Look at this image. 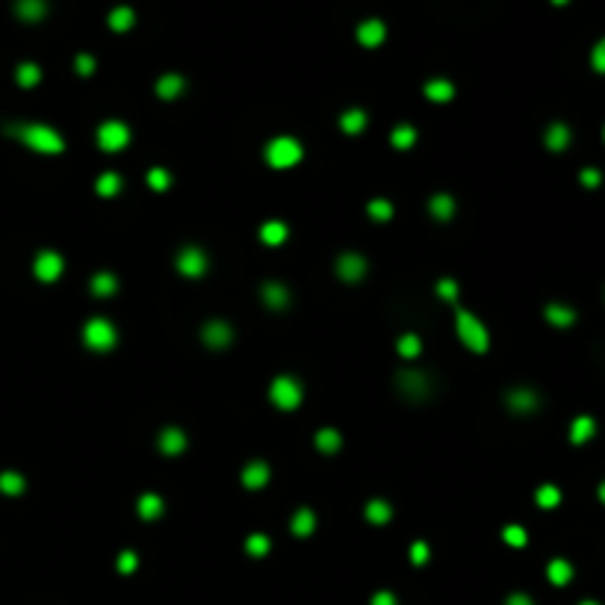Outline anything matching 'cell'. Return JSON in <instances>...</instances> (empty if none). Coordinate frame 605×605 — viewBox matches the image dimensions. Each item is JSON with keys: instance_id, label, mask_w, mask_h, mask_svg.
Masks as SVG:
<instances>
[{"instance_id": "cell-1", "label": "cell", "mask_w": 605, "mask_h": 605, "mask_svg": "<svg viewBox=\"0 0 605 605\" xmlns=\"http://www.w3.org/2000/svg\"><path fill=\"white\" fill-rule=\"evenodd\" d=\"M9 133L15 136L21 145H27L30 151H39V154H63L65 151L63 133L47 127V125H15V127H9Z\"/></svg>"}, {"instance_id": "cell-2", "label": "cell", "mask_w": 605, "mask_h": 605, "mask_svg": "<svg viewBox=\"0 0 605 605\" xmlns=\"http://www.w3.org/2000/svg\"><path fill=\"white\" fill-rule=\"evenodd\" d=\"M455 331H458V340L470 349L473 354H485L490 349V331L473 311H464V307H455Z\"/></svg>"}, {"instance_id": "cell-3", "label": "cell", "mask_w": 605, "mask_h": 605, "mask_svg": "<svg viewBox=\"0 0 605 605\" xmlns=\"http://www.w3.org/2000/svg\"><path fill=\"white\" fill-rule=\"evenodd\" d=\"M263 157L272 168H292V166L301 163L304 148L299 139H292V136H275V139H269Z\"/></svg>"}, {"instance_id": "cell-4", "label": "cell", "mask_w": 605, "mask_h": 605, "mask_svg": "<svg viewBox=\"0 0 605 605\" xmlns=\"http://www.w3.org/2000/svg\"><path fill=\"white\" fill-rule=\"evenodd\" d=\"M116 340H118V331L107 316H92L89 322L83 325V343L89 345L92 352H109L116 345Z\"/></svg>"}, {"instance_id": "cell-5", "label": "cell", "mask_w": 605, "mask_h": 605, "mask_svg": "<svg viewBox=\"0 0 605 605\" xmlns=\"http://www.w3.org/2000/svg\"><path fill=\"white\" fill-rule=\"evenodd\" d=\"M301 396H304V390L292 375H278L269 387V399L275 407H281V411H295V407L301 404Z\"/></svg>"}, {"instance_id": "cell-6", "label": "cell", "mask_w": 605, "mask_h": 605, "mask_svg": "<svg viewBox=\"0 0 605 605\" xmlns=\"http://www.w3.org/2000/svg\"><path fill=\"white\" fill-rule=\"evenodd\" d=\"M396 390L411 402H425L431 396V390H434V384H431V375H425V372L402 369V372H396Z\"/></svg>"}, {"instance_id": "cell-7", "label": "cell", "mask_w": 605, "mask_h": 605, "mask_svg": "<svg viewBox=\"0 0 605 605\" xmlns=\"http://www.w3.org/2000/svg\"><path fill=\"white\" fill-rule=\"evenodd\" d=\"M127 142H130V127L125 125V121L109 118V121H104V125L97 127V148L107 151V154L125 151Z\"/></svg>"}, {"instance_id": "cell-8", "label": "cell", "mask_w": 605, "mask_h": 605, "mask_svg": "<svg viewBox=\"0 0 605 605\" xmlns=\"http://www.w3.org/2000/svg\"><path fill=\"white\" fill-rule=\"evenodd\" d=\"M540 404H543L540 393L532 390V387H514V390L505 393V407H508L511 414H517V416L535 414V411H540Z\"/></svg>"}, {"instance_id": "cell-9", "label": "cell", "mask_w": 605, "mask_h": 605, "mask_svg": "<svg viewBox=\"0 0 605 605\" xmlns=\"http://www.w3.org/2000/svg\"><path fill=\"white\" fill-rule=\"evenodd\" d=\"M175 266H178L180 275H187V278H201L204 272H207V266H210V260H207V251H204V249H198V245H187V249L178 251Z\"/></svg>"}, {"instance_id": "cell-10", "label": "cell", "mask_w": 605, "mask_h": 605, "mask_svg": "<svg viewBox=\"0 0 605 605\" xmlns=\"http://www.w3.org/2000/svg\"><path fill=\"white\" fill-rule=\"evenodd\" d=\"M201 343L207 345V349H213V352L228 349V345L233 343V328H230V322H225V319H210V322H204V328H201Z\"/></svg>"}, {"instance_id": "cell-11", "label": "cell", "mask_w": 605, "mask_h": 605, "mask_svg": "<svg viewBox=\"0 0 605 605\" xmlns=\"http://www.w3.org/2000/svg\"><path fill=\"white\" fill-rule=\"evenodd\" d=\"M334 269H337L340 281H345V283H361L363 275H366V269H369V263H366V257H363V254H357V251H345V254L337 257Z\"/></svg>"}, {"instance_id": "cell-12", "label": "cell", "mask_w": 605, "mask_h": 605, "mask_svg": "<svg viewBox=\"0 0 605 605\" xmlns=\"http://www.w3.org/2000/svg\"><path fill=\"white\" fill-rule=\"evenodd\" d=\"M63 269H65L63 254H56V251H39V254H36L33 272H36V278H39L42 283H54L59 275H63Z\"/></svg>"}, {"instance_id": "cell-13", "label": "cell", "mask_w": 605, "mask_h": 605, "mask_svg": "<svg viewBox=\"0 0 605 605\" xmlns=\"http://www.w3.org/2000/svg\"><path fill=\"white\" fill-rule=\"evenodd\" d=\"M260 299H263V304L269 307V311H287V307L292 304V292H290L287 283L266 281L260 287Z\"/></svg>"}, {"instance_id": "cell-14", "label": "cell", "mask_w": 605, "mask_h": 605, "mask_svg": "<svg viewBox=\"0 0 605 605\" xmlns=\"http://www.w3.org/2000/svg\"><path fill=\"white\" fill-rule=\"evenodd\" d=\"M159 452L163 455H168V458H175V455H183V449H187V434H183L180 428H175V425H168V428H163L159 431Z\"/></svg>"}, {"instance_id": "cell-15", "label": "cell", "mask_w": 605, "mask_h": 605, "mask_svg": "<svg viewBox=\"0 0 605 605\" xmlns=\"http://www.w3.org/2000/svg\"><path fill=\"white\" fill-rule=\"evenodd\" d=\"M543 316H547V322L552 328H570L576 322V311L570 304H561V301H549L547 307H543Z\"/></svg>"}, {"instance_id": "cell-16", "label": "cell", "mask_w": 605, "mask_h": 605, "mask_svg": "<svg viewBox=\"0 0 605 605\" xmlns=\"http://www.w3.org/2000/svg\"><path fill=\"white\" fill-rule=\"evenodd\" d=\"M384 36H387V27H384V21H378V18H369L357 27V42L363 47H378L384 42Z\"/></svg>"}, {"instance_id": "cell-17", "label": "cell", "mask_w": 605, "mask_h": 605, "mask_svg": "<svg viewBox=\"0 0 605 605\" xmlns=\"http://www.w3.org/2000/svg\"><path fill=\"white\" fill-rule=\"evenodd\" d=\"M269 476L272 473H269L266 461H251V464H245V470H242V485L249 490H260L269 485Z\"/></svg>"}, {"instance_id": "cell-18", "label": "cell", "mask_w": 605, "mask_h": 605, "mask_svg": "<svg viewBox=\"0 0 605 605\" xmlns=\"http://www.w3.org/2000/svg\"><path fill=\"white\" fill-rule=\"evenodd\" d=\"M154 89H157V97H163V101H175V97H180L183 89H187V80H183L180 74H163Z\"/></svg>"}, {"instance_id": "cell-19", "label": "cell", "mask_w": 605, "mask_h": 605, "mask_svg": "<svg viewBox=\"0 0 605 605\" xmlns=\"http://www.w3.org/2000/svg\"><path fill=\"white\" fill-rule=\"evenodd\" d=\"M570 139H573V133L564 121H555V125H549L547 133H543V145H547L549 151H564V148L570 145Z\"/></svg>"}, {"instance_id": "cell-20", "label": "cell", "mask_w": 605, "mask_h": 605, "mask_svg": "<svg viewBox=\"0 0 605 605\" xmlns=\"http://www.w3.org/2000/svg\"><path fill=\"white\" fill-rule=\"evenodd\" d=\"M428 210H431V216H434L437 221H449L455 216V198H452L449 192H437V195H431Z\"/></svg>"}, {"instance_id": "cell-21", "label": "cell", "mask_w": 605, "mask_h": 605, "mask_svg": "<svg viewBox=\"0 0 605 605\" xmlns=\"http://www.w3.org/2000/svg\"><path fill=\"white\" fill-rule=\"evenodd\" d=\"M136 508H139V517L142 520H159V517H163V511H166V505H163V499L157 496V493H142L139 496V505H136Z\"/></svg>"}, {"instance_id": "cell-22", "label": "cell", "mask_w": 605, "mask_h": 605, "mask_svg": "<svg viewBox=\"0 0 605 605\" xmlns=\"http://www.w3.org/2000/svg\"><path fill=\"white\" fill-rule=\"evenodd\" d=\"M597 434V423L590 416H576L573 425H570V440L576 446H585V443Z\"/></svg>"}, {"instance_id": "cell-23", "label": "cell", "mask_w": 605, "mask_h": 605, "mask_svg": "<svg viewBox=\"0 0 605 605\" xmlns=\"http://www.w3.org/2000/svg\"><path fill=\"white\" fill-rule=\"evenodd\" d=\"M290 528H292V535H295V537H311V535H313V528H316V517H313V511H311V508H299V511L292 514Z\"/></svg>"}, {"instance_id": "cell-24", "label": "cell", "mask_w": 605, "mask_h": 605, "mask_svg": "<svg viewBox=\"0 0 605 605\" xmlns=\"http://www.w3.org/2000/svg\"><path fill=\"white\" fill-rule=\"evenodd\" d=\"M45 12H47L45 0H15V15L21 21H30V24L33 21H42Z\"/></svg>"}, {"instance_id": "cell-25", "label": "cell", "mask_w": 605, "mask_h": 605, "mask_svg": "<svg viewBox=\"0 0 605 605\" xmlns=\"http://www.w3.org/2000/svg\"><path fill=\"white\" fill-rule=\"evenodd\" d=\"M423 92H425L428 101H434V104H446V101H452V97H455V86H452L449 80H440V77H437V80H428Z\"/></svg>"}, {"instance_id": "cell-26", "label": "cell", "mask_w": 605, "mask_h": 605, "mask_svg": "<svg viewBox=\"0 0 605 605\" xmlns=\"http://www.w3.org/2000/svg\"><path fill=\"white\" fill-rule=\"evenodd\" d=\"M89 290H92V295H97V299H109V295L118 290V281H116L113 272H97V275L89 281Z\"/></svg>"}, {"instance_id": "cell-27", "label": "cell", "mask_w": 605, "mask_h": 605, "mask_svg": "<svg viewBox=\"0 0 605 605\" xmlns=\"http://www.w3.org/2000/svg\"><path fill=\"white\" fill-rule=\"evenodd\" d=\"M287 225L283 221H278V219H272V221H263L260 225V242L263 245H281V242H287Z\"/></svg>"}, {"instance_id": "cell-28", "label": "cell", "mask_w": 605, "mask_h": 605, "mask_svg": "<svg viewBox=\"0 0 605 605\" xmlns=\"http://www.w3.org/2000/svg\"><path fill=\"white\" fill-rule=\"evenodd\" d=\"M340 446H343V434L337 428H319L316 431V449L319 452L334 455V452H340Z\"/></svg>"}, {"instance_id": "cell-29", "label": "cell", "mask_w": 605, "mask_h": 605, "mask_svg": "<svg viewBox=\"0 0 605 605\" xmlns=\"http://www.w3.org/2000/svg\"><path fill=\"white\" fill-rule=\"evenodd\" d=\"M390 517H393V505L390 502H384V499H369L366 502V520L372 523V526L390 523Z\"/></svg>"}, {"instance_id": "cell-30", "label": "cell", "mask_w": 605, "mask_h": 605, "mask_svg": "<svg viewBox=\"0 0 605 605\" xmlns=\"http://www.w3.org/2000/svg\"><path fill=\"white\" fill-rule=\"evenodd\" d=\"M366 127V113L363 109H345V113L340 116V130L349 133V136H357Z\"/></svg>"}, {"instance_id": "cell-31", "label": "cell", "mask_w": 605, "mask_h": 605, "mask_svg": "<svg viewBox=\"0 0 605 605\" xmlns=\"http://www.w3.org/2000/svg\"><path fill=\"white\" fill-rule=\"evenodd\" d=\"M547 576H549V582L552 585H567L573 579V564L570 561H564V558H555V561H549V567H547Z\"/></svg>"}, {"instance_id": "cell-32", "label": "cell", "mask_w": 605, "mask_h": 605, "mask_svg": "<svg viewBox=\"0 0 605 605\" xmlns=\"http://www.w3.org/2000/svg\"><path fill=\"white\" fill-rule=\"evenodd\" d=\"M95 192L101 195V198H113V195L121 192V178L116 171H104V175L95 180Z\"/></svg>"}, {"instance_id": "cell-33", "label": "cell", "mask_w": 605, "mask_h": 605, "mask_svg": "<svg viewBox=\"0 0 605 605\" xmlns=\"http://www.w3.org/2000/svg\"><path fill=\"white\" fill-rule=\"evenodd\" d=\"M24 487H27V481H24L21 473H15V470L0 473V493H6V496H21Z\"/></svg>"}, {"instance_id": "cell-34", "label": "cell", "mask_w": 605, "mask_h": 605, "mask_svg": "<svg viewBox=\"0 0 605 605\" xmlns=\"http://www.w3.org/2000/svg\"><path fill=\"white\" fill-rule=\"evenodd\" d=\"M390 142H393V148H399V151H407V148H414V142H416V127H414V125H399V127H393Z\"/></svg>"}, {"instance_id": "cell-35", "label": "cell", "mask_w": 605, "mask_h": 605, "mask_svg": "<svg viewBox=\"0 0 605 605\" xmlns=\"http://www.w3.org/2000/svg\"><path fill=\"white\" fill-rule=\"evenodd\" d=\"M133 21H136V15H133L130 6H116L113 12H109V27H113L116 33H127L133 27Z\"/></svg>"}, {"instance_id": "cell-36", "label": "cell", "mask_w": 605, "mask_h": 605, "mask_svg": "<svg viewBox=\"0 0 605 605\" xmlns=\"http://www.w3.org/2000/svg\"><path fill=\"white\" fill-rule=\"evenodd\" d=\"M15 80H18V86H24V89H33V86L42 80V68L36 63H21L18 71H15Z\"/></svg>"}, {"instance_id": "cell-37", "label": "cell", "mask_w": 605, "mask_h": 605, "mask_svg": "<svg viewBox=\"0 0 605 605\" xmlns=\"http://www.w3.org/2000/svg\"><path fill=\"white\" fill-rule=\"evenodd\" d=\"M396 352L402 357H407V361H414V357H419V352H423V340H419L416 334H402L399 343H396Z\"/></svg>"}, {"instance_id": "cell-38", "label": "cell", "mask_w": 605, "mask_h": 605, "mask_svg": "<svg viewBox=\"0 0 605 605\" xmlns=\"http://www.w3.org/2000/svg\"><path fill=\"white\" fill-rule=\"evenodd\" d=\"M366 213H369V219H375V221H390L393 219V204L387 198H372V201L366 204Z\"/></svg>"}, {"instance_id": "cell-39", "label": "cell", "mask_w": 605, "mask_h": 605, "mask_svg": "<svg viewBox=\"0 0 605 605\" xmlns=\"http://www.w3.org/2000/svg\"><path fill=\"white\" fill-rule=\"evenodd\" d=\"M437 295H440V299L446 301V304L458 307V295H461L458 281H455V278H440V281H437Z\"/></svg>"}, {"instance_id": "cell-40", "label": "cell", "mask_w": 605, "mask_h": 605, "mask_svg": "<svg viewBox=\"0 0 605 605\" xmlns=\"http://www.w3.org/2000/svg\"><path fill=\"white\" fill-rule=\"evenodd\" d=\"M535 499H537L540 508H555V505L561 502V490L555 485H540L537 493H535Z\"/></svg>"}, {"instance_id": "cell-41", "label": "cell", "mask_w": 605, "mask_h": 605, "mask_svg": "<svg viewBox=\"0 0 605 605\" xmlns=\"http://www.w3.org/2000/svg\"><path fill=\"white\" fill-rule=\"evenodd\" d=\"M148 187L157 189V192H166V189L171 187V175H168L166 168H159V166H157V168L148 171Z\"/></svg>"}, {"instance_id": "cell-42", "label": "cell", "mask_w": 605, "mask_h": 605, "mask_svg": "<svg viewBox=\"0 0 605 605\" xmlns=\"http://www.w3.org/2000/svg\"><path fill=\"white\" fill-rule=\"evenodd\" d=\"M502 540L508 543V547H526V540H528V535H526V528L523 526H505L502 528Z\"/></svg>"}, {"instance_id": "cell-43", "label": "cell", "mask_w": 605, "mask_h": 605, "mask_svg": "<svg viewBox=\"0 0 605 605\" xmlns=\"http://www.w3.org/2000/svg\"><path fill=\"white\" fill-rule=\"evenodd\" d=\"M269 547H272V543H269V537H266V535H251L249 540H245V552H249V555H254V558H260V555H266V552H269Z\"/></svg>"}, {"instance_id": "cell-44", "label": "cell", "mask_w": 605, "mask_h": 605, "mask_svg": "<svg viewBox=\"0 0 605 605\" xmlns=\"http://www.w3.org/2000/svg\"><path fill=\"white\" fill-rule=\"evenodd\" d=\"M428 558H431L428 543H425V540H414V547H411V561H414L416 567H423V564H428Z\"/></svg>"}, {"instance_id": "cell-45", "label": "cell", "mask_w": 605, "mask_h": 605, "mask_svg": "<svg viewBox=\"0 0 605 605\" xmlns=\"http://www.w3.org/2000/svg\"><path fill=\"white\" fill-rule=\"evenodd\" d=\"M136 567H139V555H136L133 549H125V552L118 555V573H125V576H127V573L136 570Z\"/></svg>"}, {"instance_id": "cell-46", "label": "cell", "mask_w": 605, "mask_h": 605, "mask_svg": "<svg viewBox=\"0 0 605 605\" xmlns=\"http://www.w3.org/2000/svg\"><path fill=\"white\" fill-rule=\"evenodd\" d=\"M579 180H582V187L585 189H597L599 183H602V175L597 168H582V175H579Z\"/></svg>"}, {"instance_id": "cell-47", "label": "cell", "mask_w": 605, "mask_h": 605, "mask_svg": "<svg viewBox=\"0 0 605 605\" xmlns=\"http://www.w3.org/2000/svg\"><path fill=\"white\" fill-rule=\"evenodd\" d=\"M590 65H594V71L605 74V39H599V42H597L594 54H590Z\"/></svg>"}, {"instance_id": "cell-48", "label": "cell", "mask_w": 605, "mask_h": 605, "mask_svg": "<svg viewBox=\"0 0 605 605\" xmlns=\"http://www.w3.org/2000/svg\"><path fill=\"white\" fill-rule=\"evenodd\" d=\"M95 71V59L89 54H80L77 56V74H83V77H89V74Z\"/></svg>"}, {"instance_id": "cell-49", "label": "cell", "mask_w": 605, "mask_h": 605, "mask_svg": "<svg viewBox=\"0 0 605 605\" xmlns=\"http://www.w3.org/2000/svg\"><path fill=\"white\" fill-rule=\"evenodd\" d=\"M372 605H396V597H393L390 590H378L372 597Z\"/></svg>"}, {"instance_id": "cell-50", "label": "cell", "mask_w": 605, "mask_h": 605, "mask_svg": "<svg viewBox=\"0 0 605 605\" xmlns=\"http://www.w3.org/2000/svg\"><path fill=\"white\" fill-rule=\"evenodd\" d=\"M505 605H535V602H532V597H526V594H511Z\"/></svg>"}, {"instance_id": "cell-51", "label": "cell", "mask_w": 605, "mask_h": 605, "mask_svg": "<svg viewBox=\"0 0 605 605\" xmlns=\"http://www.w3.org/2000/svg\"><path fill=\"white\" fill-rule=\"evenodd\" d=\"M597 496H599V502L605 505V481H602V485H599V490H597Z\"/></svg>"}, {"instance_id": "cell-52", "label": "cell", "mask_w": 605, "mask_h": 605, "mask_svg": "<svg viewBox=\"0 0 605 605\" xmlns=\"http://www.w3.org/2000/svg\"><path fill=\"white\" fill-rule=\"evenodd\" d=\"M552 3H555V6H564V3H567V0H552Z\"/></svg>"}, {"instance_id": "cell-53", "label": "cell", "mask_w": 605, "mask_h": 605, "mask_svg": "<svg viewBox=\"0 0 605 605\" xmlns=\"http://www.w3.org/2000/svg\"><path fill=\"white\" fill-rule=\"evenodd\" d=\"M582 605H599V602H590V599H588V602H582Z\"/></svg>"}, {"instance_id": "cell-54", "label": "cell", "mask_w": 605, "mask_h": 605, "mask_svg": "<svg viewBox=\"0 0 605 605\" xmlns=\"http://www.w3.org/2000/svg\"><path fill=\"white\" fill-rule=\"evenodd\" d=\"M602 136H605V130H602Z\"/></svg>"}]
</instances>
